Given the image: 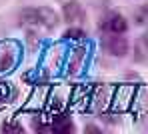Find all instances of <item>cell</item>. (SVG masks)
<instances>
[{
	"label": "cell",
	"instance_id": "14",
	"mask_svg": "<svg viewBox=\"0 0 148 134\" xmlns=\"http://www.w3.org/2000/svg\"><path fill=\"white\" fill-rule=\"evenodd\" d=\"M136 22H148V6H144V8H140L138 10V14H136Z\"/></svg>",
	"mask_w": 148,
	"mask_h": 134
},
{
	"label": "cell",
	"instance_id": "12",
	"mask_svg": "<svg viewBox=\"0 0 148 134\" xmlns=\"http://www.w3.org/2000/svg\"><path fill=\"white\" fill-rule=\"evenodd\" d=\"M8 98H10V86L2 82L0 84V108L4 106V102H8Z\"/></svg>",
	"mask_w": 148,
	"mask_h": 134
},
{
	"label": "cell",
	"instance_id": "1",
	"mask_svg": "<svg viewBox=\"0 0 148 134\" xmlns=\"http://www.w3.org/2000/svg\"><path fill=\"white\" fill-rule=\"evenodd\" d=\"M20 54H22V48H20V44L16 40H4V42H0V74L10 72L18 64Z\"/></svg>",
	"mask_w": 148,
	"mask_h": 134
},
{
	"label": "cell",
	"instance_id": "8",
	"mask_svg": "<svg viewBox=\"0 0 148 134\" xmlns=\"http://www.w3.org/2000/svg\"><path fill=\"white\" fill-rule=\"evenodd\" d=\"M102 26H104L106 32H110V34H120V32H124L128 28V24H126V18L124 16H120V14H110L104 20Z\"/></svg>",
	"mask_w": 148,
	"mask_h": 134
},
{
	"label": "cell",
	"instance_id": "3",
	"mask_svg": "<svg viewBox=\"0 0 148 134\" xmlns=\"http://www.w3.org/2000/svg\"><path fill=\"white\" fill-rule=\"evenodd\" d=\"M134 94H136V86H132V84H122V86L114 88L112 90V98H110V108L114 112L128 110V106L134 100Z\"/></svg>",
	"mask_w": 148,
	"mask_h": 134
},
{
	"label": "cell",
	"instance_id": "13",
	"mask_svg": "<svg viewBox=\"0 0 148 134\" xmlns=\"http://www.w3.org/2000/svg\"><path fill=\"white\" fill-rule=\"evenodd\" d=\"M64 38H68V40H82L84 38V32L80 28H72V30H68L64 34Z\"/></svg>",
	"mask_w": 148,
	"mask_h": 134
},
{
	"label": "cell",
	"instance_id": "9",
	"mask_svg": "<svg viewBox=\"0 0 148 134\" xmlns=\"http://www.w3.org/2000/svg\"><path fill=\"white\" fill-rule=\"evenodd\" d=\"M48 130H52L56 134H70V132H74V126L68 116H56L52 120V124L48 126Z\"/></svg>",
	"mask_w": 148,
	"mask_h": 134
},
{
	"label": "cell",
	"instance_id": "7",
	"mask_svg": "<svg viewBox=\"0 0 148 134\" xmlns=\"http://www.w3.org/2000/svg\"><path fill=\"white\" fill-rule=\"evenodd\" d=\"M86 58H88V50H86L84 46L74 48L72 56H70V62H68V72H70V74L82 72V68H84V64H86Z\"/></svg>",
	"mask_w": 148,
	"mask_h": 134
},
{
	"label": "cell",
	"instance_id": "4",
	"mask_svg": "<svg viewBox=\"0 0 148 134\" xmlns=\"http://www.w3.org/2000/svg\"><path fill=\"white\" fill-rule=\"evenodd\" d=\"M104 48H106V52L114 54V56H124L126 50H128V40L122 38V36L110 34L108 38H104Z\"/></svg>",
	"mask_w": 148,
	"mask_h": 134
},
{
	"label": "cell",
	"instance_id": "2",
	"mask_svg": "<svg viewBox=\"0 0 148 134\" xmlns=\"http://www.w3.org/2000/svg\"><path fill=\"white\" fill-rule=\"evenodd\" d=\"M22 22L30 24V26L52 28V26H56L58 18H56L54 10H50V8H28V10L22 12Z\"/></svg>",
	"mask_w": 148,
	"mask_h": 134
},
{
	"label": "cell",
	"instance_id": "6",
	"mask_svg": "<svg viewBox=\"0 0 148 134\" xmlns=\"http://www.w3.org/2000/svg\"><path fill=\"white\" fill-rule=\"evenodd\" d=\"M90 96H92V90H90V86H78L76 90H74L72 94V108L74 110H86L88 104H90Z\"/></svg>",
	"mask_w": 148,
	"mask_h": 134
},
{
	"label": "cell",
	"instance_id": "11",
	"mask_svg": "<svg viewBox=\"0 0 148 134\" xmlns=\"http://www.w3.org/2000/svg\"><path fill=\"white\" fill-rule=\"evenodd\" d=\"M30 102H32V108L44 106V102H48V88L46 86H36L32 96H30Z\"/></svg>",
	"mask_w": 148,
	"mask_h": 134
},
{
	"label": "cell",
	"instance_id": "15",
	"mask_svg": "<svg viewBox=\"0 0 148 134\" xmlns=\"http://www.w3.org/2000/svg\"><path fill=\"white\" fill-rule=\"evenodd\" d=\"M2 130H4V132H22L24 128H22L20 124H4Z\"/></svg>",
	"mask_w": 148,
	"mask_h": 134
},
{
	"label": "cell",
	"instance_id": "10",
	"mask_svg": "<svg viewBox=\"0 0 148 134\" xmlns=\"http://www.w3.org/2000/svg\"><path fill=\"white\" fill-rule=\"evenodd\" d=\"M64 18L68 22H82L84 20V12H82V8L76 2H70V4L64 6Z\"/></svg>",
	"mask_w": 148,
	"mask_h": 134
},
{
	"label": "cell",
	"instance_id": "5",
	"mask_svg": "<svg viewBox=\"0 0 148 134\" xmlns=\"http://www.w3.org/2000/svg\"><path fill=\"white\" fill-rule=\"evenodd\" d=\"M112 90H114V88H110V86H96V90H92L90 102H94L96 110H104L106 106H110Z\"/></svg>",
	"mask_w": 148,
	"mask_h": 134
}]
</instances>
